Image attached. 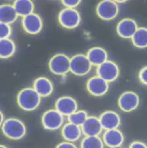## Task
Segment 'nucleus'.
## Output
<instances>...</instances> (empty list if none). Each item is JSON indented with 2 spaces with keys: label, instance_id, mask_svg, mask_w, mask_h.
<instances>
[{
  "label": "nucleus",
  "instance_id": "obj_1",
  "mask_svg": "<svg viewBox=\"0 0 147 148\" xmlns=\"http://www.w3.org/2000/svg\"><path fill=\"white\" fill-rule=\"evenodd\" d=\"M17 103L23 110L32 111L40 105L41 97L33 88H24L18 94Z\"/></svg>",
  "mask_w": 147,
  "mask_h": 148
},
{
  "label": "nucleus",
  "instance_id": "obj_2",
  "mask_svg": "<svg viewBox=\"0 0 147 148\" xmlns=\"http://www.w3.org/2000/svg\"><path fill=\"white\" fill-rule=\"evenodd\" d=\"M2 131L7 138L18 140L23 138L27 133L26 126L23 121L16 118H10L4 121Z\"/></svg>",
  "mask_w": 147,
  "mask_h": 148
},
{
  "label": "nucleus",
  "instance_id": "obj_3",
  "mask_svg": "<svg viewBox=\"0 0 147 148\" xmlns=\"http://www.w3.org/2000/svg\"><path fill=\"white\" fill-rule=\"evenodd\" d=\"M49 69L56 75H64L70 71V58L63 53H58L52 56L48 63Z\"/></svg>",
  "mask_w": 147,
  "mask_h": 148
},
{
  "label": "nucleus",
  "instance_id": "obj_4",
  "mask_svg": "<svg viewBox=\"0 0 147 148\" xmlns=\"http://www.w3.org/2000/svg\"><path fill=\"white\" fill-rule=\"evenodd\" d=\"M92 65L86 55L77 54L70 58V71L77 76L86 75L91 71Z\"/></svg>",
  "mask_w": 147,
  "mask_h": 148
},
{
  "label": "nucleus",
  "instance_id": "obj_5",
  "mask_svg": "<svg viewBox=\"0 0 147 148\" xmlns=\"http://www.w3.org/2000/svg\"><path fill=\"white\" fill-rule=\"evenodd\" d=\"M58 22L62 27L75 29L81 23V15L76 9L64 8L58 14Z\"/></svg>",
  "mask_w": 147,
  "mask_h": 148
},
{
  "label": "nucleus",
  "instance_id": "obj_6",
  "mask_svg": "<svg viewBox=\"0 0 147 148\" xmlns=\"http://www.w3.org/2000/svg\"><path fill=\"white\" fill-rule=\"evenodd\" d=\"M64 123V116L56 109L46 110L42 117V124L48 131H56L61 128Z\"/></svg>",
  "mask_w": 147,
  "mask_h": 148
},
{
  "label": "nucleus",
  "instance_id": "obj_7",
  "mask_svg": "<svg viewBox=\"0 0 147 148\" xmlns=\"http://www.w3.org/2000/svg\"><path fill=\"white\" fill-rule=\"evenodd\" d=\"M119 11L118 4L115 1L105 0L98 4L96 12L98 16L103 20H112L117 17Z\"/></svg>",
  "mask_w": 147,
  "mask_h": 148
},
{
  "label": "nucleus",
  "instance_id": "obj_8",
  "mask_svg": "<svg viewBox=\"0 0 147 148\" xmlns=\"http://www.w3.org/2000/svg\"><path fill=\"white\" fill-rule=\"evenodd\" d=\"M97 75L107 83L113 82L119 76L118 66L113 61L107 60L104 63L97 66Z\"/></svg>",
  "mask_w": 147,
  "mask_h": 148
},
{
  "label": "nucleus",
  "instance_id": "obj_9",
  "mask_svg": "<svg viewBox=\"0 0 147 148\" xmlns=\"http://www.w3.org/2000/svg\"><path fill=\"white\" fill-rule=\"evenodd\" d=\"M22 25L24 31L31 35H37L40 33L43 27V21L41 16L36 13H32L23 18Z\"/></svg>",
  "mask_w": 147,
  "mask_h": 148
},
{
  "label": "nucleus",
  "instance_id": "obj_10",
  "mask_svg": "<svg viewBox=\"0 0 147 148\" xmlns=\"http://www.w3.org/2000/svg\"><path fill=\"white\" fill-rule=\"evenodd\" d=\"M86 89L94 96H103L109 90V83L98 75L93 76L86 82Z\"/></svg>",
  "mask_w": 147,
  "mask_h": 148
},
{
  "label": "nucleus",
  "instance_id": "obj_11",
  "mask_svg": "<svg viewBox=\"0 0 147 148\" xmlns=\"http://www.w3.org/2000/svg\"><path fill=\"white\" fill-rule=\"evenodd\" d=\"M55 109L63 116L68 117L78 110V103L71 96H62L55 102Z\"/></svg>",
  "mask_w": 147,
  "mask_h": 148
},
{
  "label": "nucleus",
  "instance_id": "obj_12",
  "mask_svg": "<svg viewBox=\"0 0 147 148\" xmlns=\"http://www.w3.org/2000/svg\"><path fill=\"white\" fill-rule=\"evenodd\" d=\"M139 96L133 91L124 92L118 99V107L125 112H130L136 110L139 105Z\"/></svg>",
  "mask_w": 147,
  "mask_h": 148
},
{
  "label": "nucleus",
  "instance_id": "obj_13",
  "mask_svg": "<svg viewBox=\"0 0 147 148\" xmlns=\"http://www.w3.org/2000/svg\"><path fill=\"white\" fill-rule=\"evenodd\" d=\"M102 127L105 131L118 129L121 125V118L119 114L113 110H106L99 116Z\"/></svg>",
  "mask_w": 147,
  "mask_h": 148
},
{
  "label": "nucleus",
  "instance_id": "obj_14",
  "mask_svg": "<svg viewBox=\"0 0 147 148\" xmlns=\"http://www.w3.org/2000/svg\"><path fill=\"white\" fill-rule=\"evenodd\" d=\"M138 29L137 23L132 18H123L117 25V33L123 38H131Z\"/></svg>",
  "mask_w": 147,
  "mask_h": 148
},
{
  "label": "nucleus",
  "instance_id": "obj_15",
  "mask_svg": "<svg viewBox=\"0 0 147 148\" xmlns=\"http://www.w3.org/2000/svg\"><path fill=\"white\" fill-rule=\"evenodd\" d=\"M81 128L82 134L85 136H99L103 130L99 118L96 116H88Z\"/></svg>",
  "mask_w": 147,
  "mask_h": 148
},
{
  "label": "nucleus",
  "instance_id": "obj_16",
  "mask_svg": "<svg viewBox=\"0 0 147 148\" xmlns=\"http://www.w3.org/2000/svg\"><path fill=\"white\" fill-rule=\"evenodd\" d=\"M103 141L108 147L118 148L123 143L124 135L118 129L107 130L103 134Z\"/></svg>",
  "mask_w": 147,
  "mask_h": 148
},
{
  "label": "nucleus",
  "instance_id": "obj_17",
  "mask_svg": "<svg viewBox=\"0 0 147 148\" xmlns=\"http://www.w3.org/2000/svg\"><path fill=\"white\" fill-rule=\"evenodd\" d=\"M33 89L41 98L50 96L54 91V85L52 82L46 77H38L33 83Z\"/></svg>",
  "mask_w": 147,
  "mask_h": 148
},
{
  "label": "nucleus",
  "instance_id": "obj_18",
  "mask_svg": "<svg viewBox=\"0 0 147 148\" xmlns=\"http://www.w3.org/2000/svg\"><path fill=\"white\" fill-rule=\"evenodd\" d=\"M86 56L91 65L98 66L108 60V54L104 48L100 47H94L86 53Z\"/></svg>",
  "mask_w": 147,
  "mask_h": 148
},
{
  "label": "nucleus",
  "instance_id": "obj_19",
  "mask_svg": "<svg viewBox=\"0 0 147 148\" xmlns=\"http://www.w3.org/2000/svg\"><path fill=\"white\" fill-rule=\"evenodd\" d=\"M61 133L65 141L75 143L82 137V131L81 127L70 123H67L63 125Z\"/></svg>",
  "mask_w": 147,
  "mask_h": 148
},
{
  "label": "nucleus",
  "instance_id": "obj_20",
  "mask_svg": "<svg viewBox=\"0 0 147 148\" xmlns=\"http://www.w3.org/2000/svg\"><path fill=\"white\" fill-rule=\"evenodd\" d=\"M18 14L13 5L3 4L0 6V23L11 24L17 19Z\"/></svg>",
  "mask_w": 147,
  "mask_h": 148
},
{
  "label": "nucleus",
  "instance_id": "obj_21",
  "mask_svg": "<svg viewBox=\"0 0 147 148\" xmlns=\"http://www.w3.org/2000/svg\"><path fill=\"white\" fill-rule=\"evenodd\" d=\"M13 7L18 16L24 18L34 13V3L30 0H17L14 3Z\"/></svg>",
  "mask_w": 147,
  "mask_h": 148
},
{
  "label": "nucleus",
  "instance_id": "obj_22",
  "mask_svg": "<svg viewBox=\"0 0 147 148\" xmlns=\"http://www.w3.org/2000/svg\"><path fill=\"white\" fill-rule=\"evenodd\" d=\"M16 51V46L11 39H0V59H8L13 56Z\"/></svg>",
  "mask_w": 147,
  "mask_h": 148
},
{
  "label": "nucleus",
  "instance_id": "obj_23",
  "mask_svg": "<svg viewBox=\"0 0 147 148\" xmlns=\"http://www.w3.org/2000/svg\"><path fill=\"white\" fill-rule=\"evenodd\" d=\"M133 44L138 48L147 47V28L138 27L131 38Z\"/></svg>",
  "mask_w": 147,
  "mask_h": 148
},
{
  "label": "nucleus",
  "instance_id": "obj_24",
  "mask_svg": "<svg viewBox=\"0 0 147 148\" xmlns=\"http://www.w3.org/2000/svg\"><path fill=\"white\" fill-rule=\"evenodd\" d=\"M104 143L99 136H85L81 142V148H104Z\"/></svg>",
  "mask_w": 147,
  "mask_h": 148
},
{
  "label": "nucleus",
  "instance_id": "obj_25",
  "mask_svg": "<svg viewBox=\"0 0 147 148\" xmlns=\"http://www.w3.org/2000/svg\"><path fill=\"white\" fill-rule=\"evenodd\" d=\"M88 113L84 110H78L75 112L71 114L67 117L68 123L75 124L79 127H82V124L85 123L86 119L88 118Z\"/></svg>",
  "mask_w": 147,
  "mask_h": 148
},
{
  "label": "nucleus",
  "instance_id": "obj_26",
  "mask_svg": "<svg viewBox=\"0 0 147 148\" xmlns=\"http://www.w3.org/2000/svg\"><path fill=\"white\" fill-rule=\"evenodd\" d=\"M11 35V27L9 24L0 23V39L9 38Z\"/></svg>",
  "mask_w": 147,
  "mask_h": 148
},
{
  "label": "nucleus",
  "instance_id": "obj_27",
  "mask_svg": "<svg viewBox=\"0 0 147 148\" xmlns=\"http://www.w3.org/2000/svg\"><path fill=\"white\" fill-rule=\"evenodd\" d=\"M80 3H81V1H79V0H63L62 1V4L65 7V8H70V9H75Z\"/></svg>",
  "mask_w": 147,
  "mask_h": 148
},
{
  "label": "nucleus",
  "instance_id": "obj_28",
  "mask_svg": "<svg viewBox=\"0 0 147 148\" xmlns=\"http://www.w3.org/2000/svg\"><path fill=\"white\" fill-rule=\"evenodd\" d=\"M139 79L142 83L147 85V66H145L139 72Z\"/></svg>",
  "mask_w": 147,
  "mask_h": 148
},
{
  "label": "nucleus",
  "instance_id": "obj_29",
  "mask_svg": "<svg viewBox=\"0 0 147 148\" xmlns=\"http://www.w3.org/2000/svg\"><path fill=\"white\" fill-rule=\"evenodd\" d=\"M56 148H78L74 143L70 142H62L59 144L57 145Z\"/></svg>",
  "mask_w": 147,
  "mask_h": 148
},
{
  "label": "nucleus",
  "instance_id": "obj_30",
  "mask_svg": "<svg viewBox=\"0 0 147 148\" xmlns=\"http://www.w3.org/2000/svg\"><path fill=\"white\" fill-rule=\"evenodd\" d=\"M129 148H147V146L142 142L134 141L130 145Z\"/></svg>",
  "mask_w": 147,
  "mask_h": 148
},
{
  "label": "nucleus",
  "instance_id": "obj_31",
  "mask_svg": "<svg viewBox=\"0 0 147 148\" xmlns=\"http://www.w3.org/2000/svg\"><path fill=\"white\" fill-rule=\"evenodd\" d=\"M4 115L3 114V112L0 110V127L1 126H3V124L4 123Z\"/></svg>",
  "mask_w": 147,
  "mask_h": 148
},
{
  "label": "nucleus",
  "instance_id": "obj_32",
  "mask_svg": "<svg viewBox=\"0 0 147 148\" xmlns=\"http://www.w3.org/2000/svg\"><path fill=\"white\" fill-rule=\"evenodd\" d=\"M0 148H7L6 146H4V145H0Z\"/></svg>",
  "mask_w": 147,
  "mask_h": 148
}]
</instances>
